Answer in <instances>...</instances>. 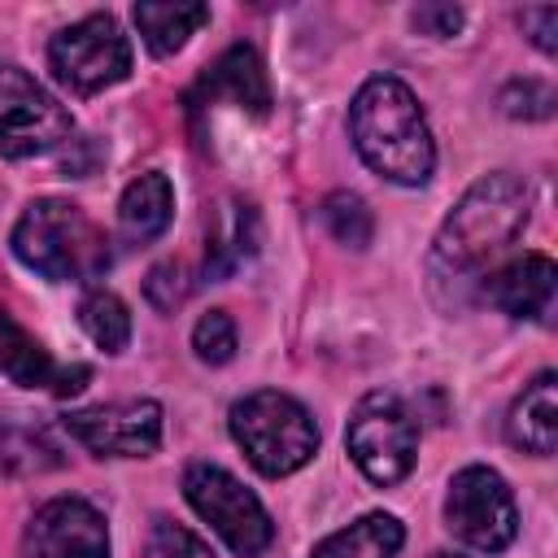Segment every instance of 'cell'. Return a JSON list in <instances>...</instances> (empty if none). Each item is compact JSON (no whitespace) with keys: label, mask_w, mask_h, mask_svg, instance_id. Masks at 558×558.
Listing matches in <instances>:
<instances>
[{"label":"cell","mask_w":558,"mask_h":558,"mask_svg":"<svg viewBox=\"0 0 558 558\" xmlns=\"http://www.w3.org/2000/svg\"><path fill=\"white\" fill-rule=\"evenodd\" d=\"M527 209L532 192L519 174L497 170L475 179L432 240V283L462 288L471 279H484V266H493L523 235Z\"/></svg>","instance_id":"obj_1"},{"label":"cell","mask_w":558,"mask_h":558,"mask_svg":"<svg viewBox=\"0 0 558 558\" xmlns=\"http://www.w3.org/2000/svg\"><path fill=\"white\" fill-rule=\"evenodd\" d=\"M349 135L357 157L388 183L418 187L436 170V144L427 118L414 92L392 74H375L357 87L349 105Z\"/></svg>","instance_id":"obj_2"},{"label":"cell","mask_w":558,"mask_h":558,"mask_svg":"<svg viewBox=\"0 0 558 558\" xmlns=\"http://www.w3.org/2000/svg\"><path fill=\"white\" fill-rule=\"evenodd\" d=\"M9 244L26 270L57 279V283H92L109 266L105 231L74 201H61V196L31 201L22 209Z\"/></svg>","instance_id":"obj_3"},{"label":"cell","mask_w":558,"mask_h":558,"mask_svg":"<svg viewBox=\"0 0 558 558\" xmlns=\"http://www.w3.org/2000/svg\"><path fill=\"white\" fill-rule=\"evenodd\" d=\"M231 436L248 453V462L270 480L301 471L318 449V427L310 410L275 388L248 392L231 405Z\"/></svg>","instance_id":"obj_4"},{"label":"cell","mask_w":558,"mask_h":558,"mask_svg":"<svg viewBox=\"0 0 558 558\" xmlns=\"http://www.w3.org/2000/svg\"><path fill=\"white\" fill-rule=\"evenodd\" d=\"M344 445H349L357 471L371 484L388 488V484H401L414 471L418 427H414V414L405 410V401L397 392H366L353 405Z\"/></svg>","instance_id":"obj_5"},{"label":"cell","mask_w":558,"mask_h":558,"mask_svg":"<svg viewBox=\"0 0 558 558\" xmlns=\"http://www.w3.org/2000/svg\"><path fill=\"white\" fill-rule=\"evenodd\" d=\"M183 497L240 558H257L275 536V523L257 493L214 462H192L183 471Z\"/></svg>","instance_id":"obj_6"},{"label":"cell","mask_w":558,"mask_h":558,"mask_svg":"<svg viewBox=\"0 0 558 558\" xmlns=\"http://www.w3.org/2000/svg\"><path fill=\"white\" fill-rule=\"evenodd\" d=\"M48 65L61 87L78 96H96L131 74V44L109 13H87L52 35Z\"/></svg>","instance_id":"obj_7"},{"label":"cell","mask_w":558,"mask_h":558,"mask_svg":"<svg viewBox=\"0 0 558 558\" xmlns=\"http://www.w3.org/2000/svg\"><path fill=\"white\" fill-rule=\"evenodd\" d=\"M445 523L462 545H471L480 554H501L519 532V510H514L510 484L493 466H462L449 480Z\"/></svg>","instance_id":"obj_8"},{"label":"cell","mask_w":558,"mask_h":558,"mask_svg":"<svg viewBox=\"0 0 558 558\" xmlns=\"http://www.w3.org/2000/svg\"><path fill=\"white\" fill-rule=\"evenodd\" d=\"M74 135L70 109L22 65H0V157H39Z\"/></svg>","instance_id":"obj_9"},{"label":"cell","mask_w":558,"mask_h":558,"mask_svg":"<svg viewBox=\"0 0 558 558\" xmlns=\"http://www.w3.org/2000/svg\"><path fill=\"white\" fill-rule=\"evenodd\" d=\"M65 432L96 458H148L161 445V405L148 397L65 414Z\"/></svg>","instance_id":"obj_10"},{"label":"cell","mask_w":558,"mask_h":558,"mask_svg":"<svg viewBox=\"0 0 558 558\" xmlns=\"http://www.w3.org/2000/svg\"><path fill=\"white\" fill-rule=\"evenodd\" d=\"M26 558H109V527L83 497H52L26 523Z\"/></svg>","instance_id":"obj_11"},{"label":"cell","mask_w":558,"mask_h":558,"mask_svg":"<svg viewBox=\"0 0 558 558\" xmlns=\"http://www.w3.org/2000/svg\"><path fill=\"white\" fill-rule=\"evenodd\" d=\"M554 283H558L554 262L545 253H523L488 270L480 283V296L510 318H545L554 305Z\"/></svg>","instance_id":"obj_12"},{"label":"cell","mask_w":558,"mask_h":558,"mask_svg":"<svg viewBox=\"0 0 558 558\" xmlns=\"http://www.w3.org/2000/svg\"><path fill=\"white\" fill-rule=\"evenodd\" d=\"M0 371L17 388H48L57 397H74L87 384V366H57L52 353L22 323H13L9 310H0Z\"/></svg>","instance_id":"obj_13"},{"label":"cell","mask_w":558,"mask_h":558,"mask_svg":"<svg viewBox=\"0 0 558 558\" xmlns=\"http://www.w3.org/2000/svg\"><path fill=\"white\" fill-rule=\"evenodd\" d=\"M214 105H235V109H248L253 118L270 109V83L253 48L235 44L209 65V74L192 96V109H214Z\"/></svg>","instance_id":"obj_14"},{"label":"cell","mask_w":558,"mask_h":558,"mask_svg":"<svg viewBox=\"0 0 558 558\" xmlns=\"http://www.w3.org/2000/svg\"><path fill=\"white\" fill-rule=\"evenodd\" d=\"M506 436L514 449L523 453H554L558 445V375L554 371H541L510 405V418H506Z\"/></svg>","instance_id":"obj_15"},{"label":"cell","mask_w":558,"mask_h":558,"mask_svg":"<svg viewBox=\"0 0 558 558\" xmlns=\"http://www.w3.org/2000/svg\"><path fill=\"white\" fill-rule=\"evenodd\" d=\"M174 218V187L161 170H144L118 201V235L126 244H153Z\"/></svg>","instance_id":"obj_16"},{"label":"cell","mask_w":558,"mask_h":558,"mask_svg":"<svg viewBox=\"0 0 558 558\" xmlns=\"http://www.w3.org/2000/svg\"><path fill=\"white\" fill-rule=\"evenodd\" d=\"M253 248H257V214L240 201H227L205 240V275L227 279L235 266H244L253 257Z\"/></svg>","instance_id":"obj_17"},{"label":"cell","mask_w":558,"mask_h":558,"mask_svg":"<svg viewBox=\"0 0 558 558\" xmlns=\"http://www.w3.org/2000/svg\"><path fill=\"white\" fill-rule=\"evenodd\" d=\"M401 545H405V527L392 514L375 510V514H362L349 527L331 532L327 541H318L310 558H397Z\"/></svg>","instance_id":"obj_18"},{"label":"cell","mask_w":558,"mask_h":558,"mask_svg":"<svg viewBox=\"0 0 558 558\" xmlns=\"http://www.w3.org/2000/svg\"><path fill=\"white\" fill-rule=\"evenodd\" d=\"M209 22V4H135V26L153 57H174L201 26Z\"/></svg>","instance_id":"obj_19"},{"label":"cell","mask_w":558,"mask_h":558,"mask_svg":"<svg viewBox=\"0 0 558 558\" xmlns=\"http://www.w3.org/2000/svg\"><path fill=\"white\" fill-rule=\"evenodd\" d=\"M78 323L87 331V340L105 353H122L126 340H131V310L118 292L109 288H92L83 301H78Z\"/></svg>","instance_id":"obj_20"},{"label":"cell","mask_w":558,"mask_h":558,"mask_svg":"<svg viewBox=\"0 0 558 558\" xmlns=\"http://www.w3.org/2000/svg\"><path fill=\"white\" fill-rule=\"evenodd\" d=\"M323 222H327V231L340 240V244H349V248H366L371 244V235H375V218H371V205L357 196V192H331L327 201H323Z\"/></svg>","instance_id":"obj_21"},{"label":"cell","mask_w":558,"mask_h":558,"mask_svg":"<svg viewBox=\"0 0 558 558\" xmlns=\"http://www.w3.org/2000/svg\"><path fill=\"white\" fill-rule=\"evenodd\" d=\"M192 349H196V357L209 362V366L231 362V357H235V323H231V314H227V310L201 314L196 327H192Z\"/></svg>","instance_id":"obj_22"},{"label":"cell","mask_w":558,"mask_h":558,"mask_svg":"<svg viewBox=\"0 0 558 558\" xmlns=\"http://www.w3.org/2000/svg\"><path fill=\"white\" fill-rule=\"evenodd\" d=\"M148 554L153 558H214V549L183 523L174 519H153V536H148Z\"/></svg>","instance_id":"obj_23"},{"label":"cell","mask_w":558,"mask_h":558,"mask_svg":"<svg viewBox=\"0 0 558 558\" xmlns=\"http://www.w3.org/2000/svg\"><path fill=\"white\" fill-rule=\"evenodd\" d=\"M501 109L510 118H549L554 113V87L541 78H514L501 87Z\"/></svg>","instance_id":"obj_24"},{"label":"cell","mask_w":558,"mask_h":558,"mask_svg":"<svg viewBox=\"0 0 558 558\" xmlns=\"http://www.w3.org/2000/svg\"><path fill=\"white\" fill-rule=\"evenodd\" d=\"M144 292H148V301H153L157 310H174V305H183V301H187L192 283L183 279V266H179V262H161V266H153V270H148Z\"/></svg>","instance_id":"obj_25"},{"label":"cell","mask_w":558,"mask_h":558,"mask_svg":"<svg viewBox=\"0 0 558 558\" xmlns=\"http://www.w3.org/2000/svg\"><path fill=\"white\" fill-rule=\"evenodd\" d=\"M519 26L527 31V39H532L545 57H554V52H558V4L523 9V13H519Z\"/></svg>","instance_id":"obj_26"},{"label":"cell","mask_w":558,"mask_h":558,"mask_svg":"<svg viewBox=\"0 0 558 558\" xmlns=\"http://www.w3.org/2000/svg\"><path fill=\"white\" fill-rule=\"evenodd\" d=\"M410 22H414L423 35H432V39H449V35L462 31V9H458V4H418V9L410 13Z\"/></svg>","instance_id":"obj_27"},{"label":"cell","mask_w":558,"mask_h":558,"mask_svg":"<svg viewBox=\"0 0 558 558\" xmlns=\"http://www.w3.org/2000/svg\"><path fill=\"white\" fill-rule=\"evenodd\" d=\"M432 558H462V554H432Z\"/></svg>","instance_id":"obj_28"}]
</instances>
